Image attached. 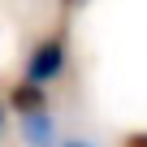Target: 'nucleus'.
Instances as JSON below:
<instances>
[{
  "instance_id": "1",
  "label": "nucleus",
  "mask_w": 147,
  "mask_h": 147,
  "mask_svg": "<svg viewBox=\"0 0 147 147\" xmlns=\"http://www.w3.org/2000/svg\"><path fill=\"white\" fill-rule=\"evenodd\" d=\"M65 74V39L61 35H48L35 43V52L26 56V74H22V82L26 87H52L56 78Z\"/></svg>"
},
{
  "instance_id": "2",
  "label": "nucleus",
  "mask_w": 147,
  "mask_h": 147,
  "mask_svg": "<svg viewBox=\"0 0 147 147\" xmlns=\"http://www.w3.org/2000/svg\"><path fill=\"white\" fill-rule=\"evenodd\" d=\"M22 138L30 147H56V117H52L48 104L22 108Z\"/></svg>"
},
{
  "instance_id": "3",
  "label": "nucleus",
  "mask_w": 147,
  "mask_h": 147,
  "mask_svg": "<svg viewBox=\"0 0 147 147\" xmlns=\"http://www.w3.org/2000/svg\"><path fill=\"white\" fill-rule=\"evenodd\" d=\"M61 147H95V143H87V138H69V143H61Z\"/></svg>"
},
{
  "instance_id": "4",
  "label": "nucleus",
  "mask_w": 147,
  "mask_h": 147,
  "mask_svg": "<svg viewBox=\"0 0 147 147\" xmlns=\"http://www.w3.org/2000/svg\"><path fill=\"white\" fill-rule=\"evenodd\" d=\"M0 134H5V104H0Z\"/></svg>"
}]
</instances>
